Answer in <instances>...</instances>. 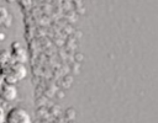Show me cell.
Returning a JSON list of instances; mask_svg holds the SVG:
<instances>
[{
    "mask_svg": "<svg viewBox=\"0 0 158 123\" xmlns=\"http://www.w3.org/2000/svg\"><path fill=\"white\" fill-rule=\"evenodd\" d=\"M6 38V36H5V33H2V32H0V42H2L4 39Z\"/></svg>",
    "mask_w": 158,
    "mask_h": 123,
    "instance_id": "ba28073f",
    "label": "cell"
},
{
    "mask_svg": "<svg viewBox=\"0 0 158 123\" xmlns=\"http://www.w3.org/2000/svg\"><path fill=\"white\" fill-rule=\"evenodd\" d=\"M5 122V112H4V108L0 107V123H4Z\"/></svg>",
    "mask_w": 158,
    "mask_h": 123,
    "instance_id": "52a82bcc",
    "label": "cell"
},
{
    "mask_svg": "<svg viewBox=\"0 0 158 123\" xmlns=\"http://www.w3.org/2000/svg\"><path fill=\"white\" fill-rule=\"evenodd\" d=\"M5 123H32V118L25 108L14 107L5 114Z\"/></svg>",
    "mask_w": 158,
    "mask_h": 123,
    "instance_id": "7a4b0ae2",
    "label": "cell"
},
{
    "mask_svg": "<svg viewBox=\"0 0 158 123\" xmlns=\"http://www.w3.org/2000/svg\"><path fill=\"white\" fill-rule=\"evenodd\" d=\"M6 2H9V4H12V2H16L17 0H5Z\"/></svg>",
    "mask_w": 158,
    "mask_h": 123,
    "instance_id": "30bf717a",
    "label": "cell"
},
{
    "mask_svg": "<svg viewBox=\"0 0 158 123\" xmlns=\"http://www.w3.org/2000/svg\"><path fill=\"white\" fill-rule=\"evenodd\" d=\"M12 23V16L7 11V9L2 5H0V27L9 28Z\"/></svg>",
    "mask_w": 158,
    "mask_h": 123,
    "instance_id": "5b68a950",
    "label": "cell"
},
{
    "mask_svg": "<svg viewBox=\"0 0 158 123\" xmlns=\"http://www.w3.org/2000/svg\"><path fill=\"white\" fill-rule=\"evenodd\" d=\"M19 92H17V87L12 84H7L4 82L1 89H0V100L5 101V102H12L17 98Z\"/></svg>",
    "mask_w": 158,
    "mask_h": 123,
    "instance_id": "277c9868",
    "label": "cell"
},
{
    "mask_svg": "<svg viewBox=\"0 0 158 123\" xmlns=\"http://www.w3.org/2000/svg\"><path fill=\"white\" fill-rule=\"evenodd\" d=\"M11 60H12V58H11V54H10V52L7 49L0 50V69L2 66H5L7 63H10Z\"/></svg>",
    "mask_w": 158,
    "mask_h": 123,
    "instance_id": "8992f818",
    "label": "cell"
},
{
    "mask_svg": "<svg viewBox=\"0 0 158 123\" xmlns=\"http://www.w3.org/2000/svg\"><path fill=\"white\" fill-rule=\"evenodd\" d=\"M10 54H11V58L15 62L25 64L28 60V54H27L26 48L20 42H17V41H14L11 43V46H10Z\"/></svg>",
    "mask_w": 158,
    "mask_h": 123,
    "instance_id": "3957f363",
    "label": "cell"
},
{
    "mask_svg": "<svg viewBox=\"0 0 158 123\" xmlns=\"http://www.w3.org/2000/svg\"><path fill=\"white\" fill-rule=\"evenodd\" d=\"M5 82V80H4V77L0 75V89H1V86H2V84Z\"/></svg>",
    "mask_w": 158,
    "mask_h": 123,
    "instance_id": "9c48e42d",
    "label": "cell"
},
{
    "mask_svg": "<svg viewBox=\"0 0 158 123\" xmlns=\"http://www.w3.org/2000/svg\"><path fill=\"white\" fill-rule=\"evenodd\" d=\"M0 75L4 77L5 82L16 85L27 76V68L25 64L15 62L12 59L10 63H7L0 69Z\"/></svg>",
    "mask_w": 158,
    "mask_h": 123,
    "instance_id": "6da1fadb",
    "label": "cell"
}]
</instances>
